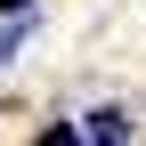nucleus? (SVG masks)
<instances>
[{"label": "nucleus", "mask_w": 146, "mask_h": 146, "mask_svg": "<svg viewBox=\"0 0 146 146\" xmlns=\"http://www.w3.org/2000/svg\"><path fill=\"white\" fill-rule=\"evenodd\" d=\"M33 146H81V130H73V122H49V130L33 138Z\"/></svg>", "instance_id": "f03ea898"}, {"label": "nucleus", "mask_w": 146, "mask_h": 146, "mask_svg": "<svg viewBox=\"0 0 146 146\" xmlns=\"http://www.w3.org/2000/svg\"><path fill=\"white\" fill-rule=\"evenodd\" d=\"M81 146H130V114H122V106H98V114L81 122Z\"/></svg>", "instance_id": "f257e3e1"}]
</instances>
